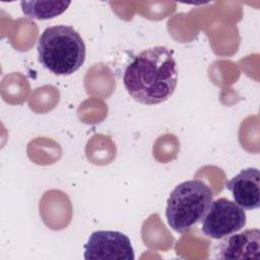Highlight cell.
<instances>
[{
  "label": "cell",
  "mask_w": 260,
  "mask_h": 260,
  "mask_svg": "<svg viewBox=\"0 0 260 260\" xmlns=\"http://www.w3.org/2000/svg\"><path fill=\"white\" fill-rule=\"evenodd\" d=\"M260 173L257 168H247L226 182L225 188L233 194L235 202L246 210L260 207Z\"/></svg>",
  "instance_id": "cell-6"
},
{
  "label": "cell",
  "mask_w": 260,
  "mask_h": 260,
  "mask_svg": "<svg viewBox=\"0 0 260 260\" xmlns=\"http://www.w3.org/2000/svg\"><path fill=\"white\" fill-rule=\"evenodd\" d=\"M37 49L42 65L57 75L74 73L85 60V44L70 25L47 27L39 39Z\"/></svg>",
  "instance_id": "cell-2"
},
{
  "label": "cell",
  "mask_w": 260,
  "mask_h": 260,
  "mask_svg": "<svg viewBox=\"0 0 260 260\" xmlns=\"http://www.w3.org/2000/svg\"><path fill=\"white\" fill-rule=\"evenodd\" d=\"M222 239L219 243L217 258H260V232L258 229L246 230L239 234L229 235Z\"/></svg>",
  "instance_id": "cell-7"
},
{
  "label": "cell",
  "mask_w": 260,
  "mask_h": 260,
  "mask_svg": "<svg viewBox=\"0 0 260 260\" xmlns=\"http://www.w3.org/2000/svg\"><path fill=\"white\" fill-rule=\"evenodd\" d=\"M70 1H21L22 12L29 18L45 20L62 14Z\"/></svg>",
  "instance_id": "cell-8"
},
{
  "label": "cell",
  "mask_w": 260,
  "mask_h": 260,
  "mask_svg": "<svg viewBox=\"0 0 260 260\" xmlns=\"http://www.w3.org/2000/svg\"><path fill=\"white\" fill-rule=\"evenodd\" d=\"M178 82L174 51L155 46L136 55L127 65L123 83L127 92L138 103L156 105L174 93Z\"/></svg>",
  "instance_id": "cell-1"
},
{
  "label": "cell",
  "mask_w": 260,
  "mask_h": 260,
  "mask_svg": "<svg viewBox=\"0 0 260 260\" xmlns=\"http://www.w3.org/2000/svg\"><path fill=\"white\" fill-rule=\"evenodd\" d=\"M86 260H134V249L125 234L117 231L93 232L84 245Z\"/></svg>",
  "instance_id": "cell-5"
},
{
  "label": "cell",
  "mask_w": 260,
  "mask_h": 260,
  "mask_svg": "<svg viewBox=\"0 0 260 260\" xmlns=\"http://www.w3.org/2000/svg\"><path fill=\"white\" fill-rule=\"evenodd\" d=\"M247 223L245 209L235 201L218 198L212 201L202 219V233L214 240H220L238 233Z\"/></svg>",
  "instance_id": "cell-4"
},
{
  "label": "cell",
  "mask_w": 260,
  "mask_h": 260,
  "mask_svg": "<svg viewBox=\"0 0 260 260\" xmlns=\"http://www.w3.org/2000/svg\"><path fill=\"white\" fill-rule=\"evenodd\" d=\"M213 199L211 188L202 180L194 179L180 183L171 192L166 208L169 225L184 234L202 221Z\"/></svg>",
  "instance_id": "cell-3"
}]
</instances>
